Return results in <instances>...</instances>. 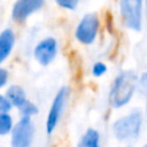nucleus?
<instances>
[{"instance_id":"obj_1","label":"nucleus","mask_w":147,"mask_h":147,"mask_svg":"<svg viewBox=\"0 0 147 147\" xmlns=\"http://www.w3.org/2000/svg\"><path fill=\"white\" fill-rule=\"evenodd\" d=\"M138 92V75L134 70L125 69L114 78L108 93V103L113 109L126 107Z\"/></svg>"},{"instance_id":"obj_2","label":"nucleus","mask_w":147,"mask_h":147,"mask_svg":"<svg viewBox=\"0 0 147 147\" xmlns=\"http://www.w3.org/2000/svg\"><path fill=\"white\" fill-rule=\"evenodd\" d=\"M145 121V111L139 108H133L111 123L113 137L118 142L136 141L141 134Z\"/></svg>"},{"instance_id":"obj_3","label":"nucleus","mask_w":147,"mask_h":147,"mask_svg":"<svg viewBox=\"0 0 147 147\" xmlns=\"http://www.w3.org/2000/svg\"><path fill=\"white\" fill-rule=\"evenodd\" d=\"M118 11L125 29L139 33L144 29L145 0H118Z\"/></svg>"},{"instance_id":"obj_4","label":"nucleus","mask_w":147,"mask_h":147,"mask_svg":"<svg viewBox=\"0 0 147 147\" xmlns=\"http://www.w3.org/2000/svg\"><path fill=\"white\" fill-rule=\"evenodd\" d=\"M99 31H100L99 15L96 13H87L78 22L75 30V37L79 44L90 46L95 42Z\"/></svg>"},{"instance_id":"obj_5","label":"nucleus","mask_w":147,"mask_h":147,"mask_svg":"<svg viewBox=\"0 0 147 147\" xmlns=\"http://www.w3.org/2000/svg\"><path fill=\"white\" fill-rule=\"evenodd\" d=\"M69 94H70V90L67 86H62L56 92V94L52 101V105L49 107L46 123H45V129L48 134H52L56 130V127L61 121V117L64 113V108H65L67 101L69 99Z\"/></svg>"},{"instance_id":"obj_6","label":"nucleus","mask_w":147,"mask_h":147,"mask_svg":"<svg viewBox=\"0 0 147 147\" xmlns=\"http://www.w3.org/2000/svg\"><path fill=\"white\" fill-rule=\"evenodd\" d=\"M34 137V125L31 117L22 116L10 132L11 147H30Z\"/></svg>"},{"instance_id":"obj_7","label":"nucleus","mask_w":147,"mask_h":147,"mask_svg":"<svg viewBox=\"0 0 147 147\" xmlns=\"http://www.w3.org/2000/svg\"><path fill=\"white\" fill-rule=\"evenodd\" d=\"M59 51L57 41L53 37L41 39L33 48V57L40 65H49L56 57Z\"/></svg>"},{"instance_id":"obj_8","label":"nucleus","mask_w":147,"mask_h":147,"mask_svg":"<svg viewBox=\"0 0 147 147\" xmlns=\"http://www.w3.org/2000/svg\"><path fill=\"white\" fill-rule=\"evenodd\" d=\"M45 0H16L11 9V18L15 22H24L33 13L44 6Z\"/></svg>"},{"instance_id":"obj_9","label":"nucleus","mask_w":147,"mask_h":147,"mask_svg":"<svg viewBox=\"0 0 147 147\" xmlns=\"http://www.w3.org/2000/svg\"><path fill=\"white\" fill-rule=\"evenodd\" d=\"M15 45V33L11 29L7 28L0 32V64L3 63L9 55Z\"/></svg>"},{"instance_id":"obj_10","label":"nucleus","mask_w":147,"mask_h":147,"mask_svg":"<svg viewBox=\"0 0 147 147\" xmlns=\"http://www.w3.org/2000/svg\"><path fill=\"white\" fill-rule=\"evenodd\" d=\"M5 95L7 96V99L11 103V106L16 107L17 109L28 100L24 88L22 86H20V85H10L6 90Z\"/></svg>"},{"instance_id":"obj_11","label":"nucleus","mask_w":147,"mask_h":147,"mask_svg":"<svg viewBox=\"0 0 147 147\" xmlns=\"http://www.w3.org/2000/svg\"><path fill=\"white\" fill-rule=\"evenodd\" d=\"M77 147H101L100 132L94 127H88L82 134Z\"/></svg>"},{"instance_id":"obj_12","label":"nucleus","mask_w":147,"mask_h":147,"mask_svg":"<svg viewBox=\"0 0 147 147\" xmlns=\"http://www.w3.org/2000/svg\"><path fill=\"white\" fill-rule=\"evenodd\" d=\"M14 118L9 113L0 114V137L8 136L14 127Z\"/></svg>"},{"instance_id":"obj_13","label":"nucleus","mask_w":147,"mask_h":147,"mask_svg":"<svg viewBox=\"0 0 147 147\" xmlns=\"http://www.w3.org/2000/svg\"><path fill=\"white\" fill-rule=\"evenodd\" d=\"M18 110H20V113H21V115L22 116H28V117H32V116H34V115H37L38 114V107L33 103V102H31L30 100H26L20 108H18Z\"/></svg>"},{"instance_id":"obj_14","label":"nucleus","mask_w":147,"mask_h":147,"mask_svg":"<svg viewBox=\"0 0 147 147\" xmlns=\"http://www.w3.org/2000/svg\"><path fill=\"white\" fill-rule=\"evenodd\" d=\"M108 71V65L102 62V61H96L93 63L92 68H91V74L93 77H96V78H100L102 76H105Z\"/></svg>"},{"instance_id":"obj_15","label":"nucleus","mask_w":147,"mask_h":147,"mask_svg":"<svg viewBox=\"0 0 147 147\" xmlns=\"http://www.w3.org/2000/svg\"><path fill=\"white\" fill-rule=\"evenodd\" d=\"M138 92L144 96L147 95V70L140 72L138 76Z\"/></svg>"},{"instance_id":"obj_16","label":"nucleus","mask_w":147,"mask_h":147,"mask_svg":"<svg viewBox=\"0 0 147 147\" xmlns=\"http://www.w3.org/2000/svg\"><path fill=\"white\" fill-rule=\"evenodd\" d=\"M55 2L64 9L68 10H75L79 3V0H55Z\"/></svg>"},{"instance_id":"obj_17","label":"nucleus","mask_w":147,"mask_h":147,"mask_svg":"<svg viewBox=\"0 0 147 147\" xmlns=\"http://www.w3.org/2000/svg\"><path fill=\"white\" fill-rule=\"evenodd\" d=\"M11 108H13V106L9 102V100L7 99V96L0 94V114H2V113H9L11 110Z\"/></svg>"},{"instance_id":"obj_18","label":"nucleus","mask_w":147,"mask_h":147,"mask_svg":"<svg viewBox=\"0 0 147 147\" xmlns=\"http://www.w3.org/2000/svg\"><path fill=\"white\" fill-rule=\"evenodd\" d=\"M8 79H9V72L7 71V69L0 67V88L7 85Z\"/></svg>"},{"instance_id":"obj_19","label":"nucleus","mask_w":147,"mask_h":147,"mask_svg":"<svg viewBox=\"0 0 147 147\" xmlns=\"http://www.w3.org/2000/svg\"><path fill=\"white\" fill-rule=\"evenodd\" d=\"M145 99H146V101H145V109H144V111H145V117H146V122H147V95L145 96Z\"/></svg>"},{"instance_id":"obj_20","label":"nucleus","mask_w":147,"mask_h":147,"mask_svg":"<svg viewBox=\"0 0 147 147\" xmlns=\"http://www.w3.org/2000/svg\"><path fill=\"white\" fill-rule=\"evenodd\" d=\"M145 20L147 22V0H145Z\"/></svg>"},{"instance_id":"obj_21","label":"nucleus","mask_w":147,"mask_h":147,"mask_svg":"<svg viewBox=\"0 0 147 147\" xmlns=\"http://www.w3.org/2000/svg\"><path fill=\"white\" fill-rule=\"evenodd\" d=\"M141 147H147V144H145V145H142Z\"/></svg>"},{"instance_id":"obj_22","label":"nucleus","mask_w":147,"mask_h":147,"mask_svg":"<svg viewBox=\"0 0 147 147\" xmlns=\"http://www.w3.org/2000/svg\"><path fill=\"white\" fill-rule=\"evenodd\" d=\"M126 147H133V146H130V145H129V146H126Z\"/></svg>"},{"instance_id":"obj_23","label":"nucleus","mask_w":147,"mask_h":147,"mask_svg":"<svg viewBox=\"0 0 147 147\" xmlns=\"http://www.w3.org/2000/svg\"><path fill=\"white\" fill-rule=\"evenodd\" d=\"M0 147H1V146H0Z\"/></svg>"}]
</instances>
